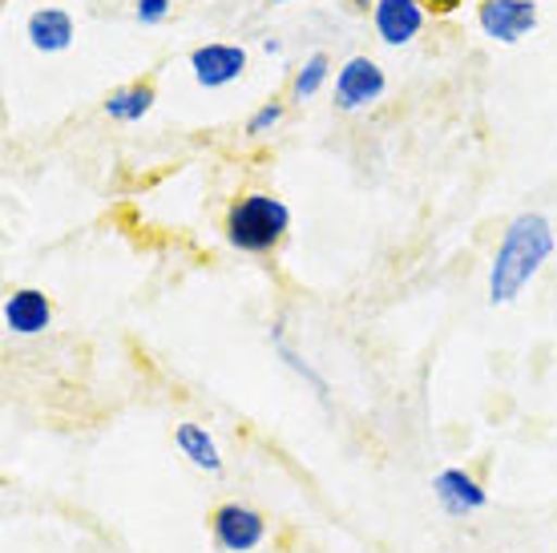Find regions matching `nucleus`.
Masks as SVG:
<instances>
[{
  "label": "nucleus",
  "instance_id": "nucleus-7",
  "mask_svg": "<svg viewBox=\"0 0 557 553\" xmlns=\"http://www.w3.org/2000/svg\"><path fill=\"white\" fill-rule=\"evenodd\" d=\"M424 4L420 0H376L372 4V25H376V37L388 49H400V45H412L424 28Z\"/></svg>",
  "mask_w": 557,
  "mask_h": 553
},
{
  "label": "nucleus",
  "instance_id": "nucleus-11",
  "mask_svg": "<svg viewBox=\"0 0 557 553\" xmlns=\"http://www.w3.org/2000/svg\"><path fill=\"white\" fill-rule=\"evenodd\" d=\"M174 444H178V453L195 469L202 472H223V457H219V444H214V437H210L202 425H178L174 429Z\"/></svg>",
  "mask_w": 557,
  "mask_h": 553
},
{
  "label": "nucleus",
  "instance_id": "nucleus-6",
  "mask_svg": "<svg viewBox=\"0 0 557 553\" xmlns=\"http://www.w3.org/2000/svg\"><path fill=\"white\" fill-rule=\"evenodd\" d=\"M190 73H195V82L202 89H223V85L238 82L247 73V49L226 41L198 45L195 53H190Z\"/></svg>",
  "mask_w": 557,
  "mask_h": 553
},
{
  "label": "nucleus",
  "instance_id": "nucleus-9",
  "mask_svg": "<svg viewBox=\"0 0 557 553\" xmlns=\"http://www.w3.org/2000/svg\"><path fill=\"white\" fill-rule=\"evenodd\" d=\"M53 323V304L37 287H16L4 299V328L13 335H41Z\"/></svg>",
  "mask_w": 557,
  "mask_h": 553
},
{
  "label": "nucleus",
  "instance_id": "nucleus-14",
  "mask_svg": "<svg viewBox=\"0 0 557 553\" xmlns=\"http://www.w3.org/2000/svg\"><path fill=\"white\" fill-rule=\"evenodd\" d=\"M278 122H283V101H267V106H259V110L251 113L247 134H251V138H263V134H271Z\"/></svg>",
  "mask_w": 557,
  "mask_h": 553
},
{
  "label": "nucleus",
  "instance_id": "nucleus-17",
  "mask_svg": "<svg viewBox=\"0 0 557 553\" xmlns=\"http://www.w3.org/2000/svg\"><path fill=\"white\" fill-rule=\"evenodd\" d=\"M267 4H283V0H267Z\"/></svg>",
  "mask_w": 557,
  "mask_h": 553
},
{
  "label": "nucleus",
  "instance_id": "nucleus-3",
  "mask_svg": "<svg viewBox=\"0 0 557 553\" xmlns=\"http://www.w3.org/2000/svg\"><path fill=\"white\" fill-rule=\"evenodd\" d=\"M388 89V77L372 57H348L335 73V106L344 113L368 110Z\"/></svg>",
  "mask_w": 557,
  "mask_h": 553
},
{
  "label": "nucleus",
  "instance_id": "nucleus-1",
  "mask_svg": "<svg viewBox=\"0 0 557 553\" xmlns=\"http://www.w3.org/2000/svg\"><path fill=\"white\" fill-rule=\"evenodd\" d=\"M554 247H557V238L545 214H537V210L517 214V219L505 226L502 247H497L493 267H488V304L493 307L513 304L517 295L533 283V275L549 263Z\"/></svg>",
  "mask_w": 557,
  "mask_h": 553
},
{
  "label": "nucleus",
  "instance_id": "nucleus-10",
  "mask_svg": "<svg viewBox=\"0 0 557 553\" xmlns=\"http://www.w3.org/2000/svg\"><path fill=\"white\" fill-rule=\"evenodd\" d=\"M25 37L37 53H65L77 37V25L65 9H37V13L25 21Z\"/></svg>",
  "mask_w": 557,
  "mask_h": 553
},
{
  "label": "nucleus",
  "instance_id": "nucleus-5",
  "mask_svg": "<svg viewBox=\"0 0 557 553\" xmlns=\"http://www.w3.org/2000/svg\"><path fill=\"white\" fill-rule=\"evenodd\" d=\"M476 25L497 45H517L537 28V4L533 0H481Z\"/></svg>",
  "mask_w": 557,
  "mask_h": 553
},
{
  "label": "nucleus",
  "instance_id": "nucleus-13",
  "mask_svg": "<svg viewBox=\"0 0 557 553\" xmlns=\"http://www.w3.org/2000/svg\"><path fill=\"white\" fill-rule=\"evenodd\" d=\"M327 73H332V61H327V53H311L304 61V70L295 73V97H299V101L315 97L323 89V82H327Z\"/></svg>",
  "mask_w": 557,
  "mask_h": 553
},
{
  "label": "nucleus",
  "instance_id": "nucleus-16",
  "mask_svg": "<svg viewBox=\"0 0 557 553\" xmlns=\"http://www.w3.org/2000/svg\"><path fill=\"white\" fill-rule=\"evenodd\" d=\"M420 4H424V13H432V16H448L460 9V0H420Z\"/></svg>",
  "mask_w": 557,
  "mask_h": 553
},
{
  "label": "nucleus",
  "instance_id": "nucleus-4",
  "mask_svg": "<svg viewBox=\"0 0 557 553\" xmlns=\"http://www.w3.org/2000/svg\"><path fill=\"white\" fill-rule=\"evenodd\" d=\"M210 533H214V545L223 553H251L267 541V521L263 513H255L251 505H219L214 517H210Z\"/></svg>",
  "mask_w": 557,
  "mask_h": 553
},
{
  "label": "nucleus",
  "instance_id": "nucleus-2",
  "mask_svg": "<svg viewBox=\"0 0 557 553\" xmlns=\"http://www.w3.org/2000/svg\"><path fill=\"white\" fill-rule=\"evenodd\" d=\"M292 226V210L275 194H243L235 207L226 210V243L243 255H267L275 250Z\"/></svg>",
  "mask_w": 557,
  "mask_h": 553
},
{
  "label": "nucleus",
  "instance_id": "nucleus-12",
  "mask_svg": "<svg viewBox=\"0 0 557 553\" xmlns=\"http://www.w3.org/2000/svg\"><path fill=\"white\" fill-rule=\"evenodd\" d=\"M150 110H153V85L150 82H129L106 97V113H110L113 122H126V125L141 122Z\"/></svg>",
  "mask_w": 557,
  "mask_h": 553
},
{
  "label": "nucleus",
  "instance_id": "nucleus-18",
  "mask_svg": "<svg viewBox=\"0 0 557 553\" xmlns=\"http://www.w3.org/2000/svg\"><path fill=\"white\" fill-rule=\"evenodd\" d=\"M533 4H537V0H533Z\"/></svg>",
  "mask_w": 557,
  "mask_h": 553
},
{
  "label": "nucleus",
  "instance_id": "nucleus-15",
  "mask_svg": "<svg viewBox=\"0 0 557 553\" xmlns=\"http://www.w3.org/2000/svg\"><path fill=\"white\" fill-rule=\"evenodd\" d=\"M134 16H138V25H162L170 16V0H138Z\"/></svg>",
  "mask_w": 557,
  "mask_h": 553
},
{
  "label": "nucleus",
  "instance_id": "nucleus-8",
  "mask_svg": "<svg viewBox=\"0 0 557 553\" xmlns=\"http://www.w3.org/2000/svg\"><path fill=\"white\" fill-rule=\"evenodd\" d=\"M432 493H436L448 517H473L488 505V493L481 489V481L469 477L465 469H441L432 477Z\"/></svg>",
  "mask_w": 557,
  "mask_h": 553
}]
</instances>
